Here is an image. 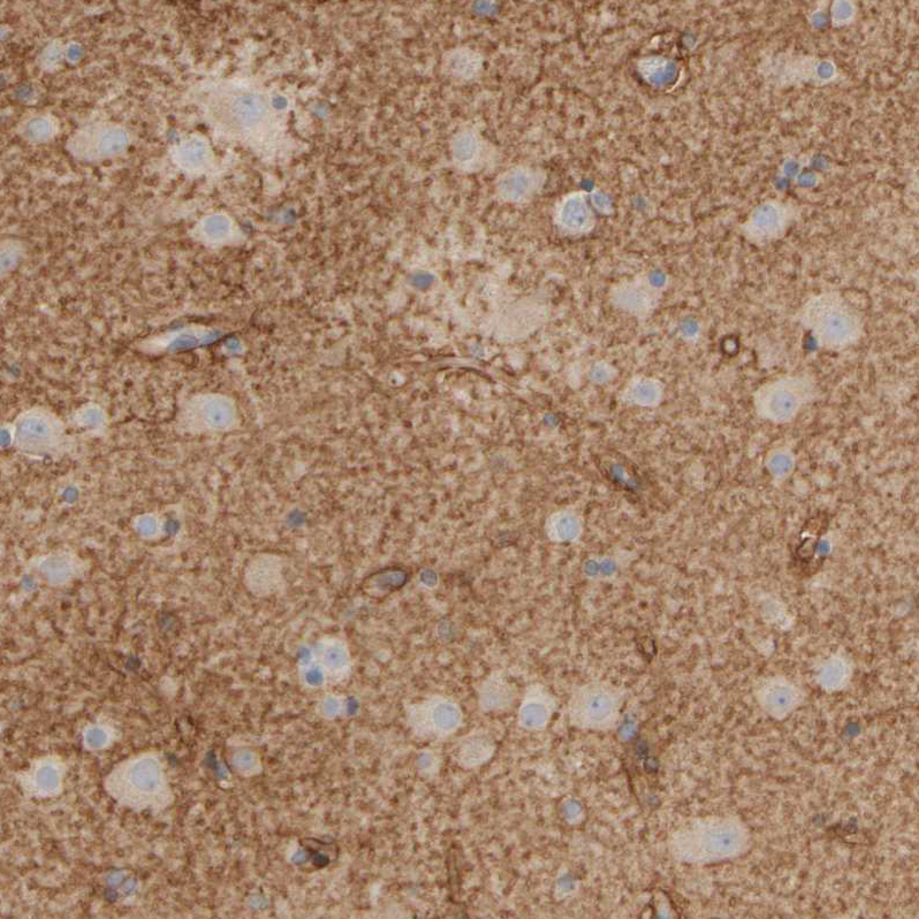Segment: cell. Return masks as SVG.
<instances>
[{"label":"cell","instance_id":"6da1fadb","mask_svg":"<svg viewBox=\"0 0 919 919\" xmlns=\"http://www.w3.org/2000/svg\"><path fill=\"white\" fill-rule=\"evenodd\" d=\"M802 323L823 348L838 350L855 345L863 333L856 309L842 296L822 295L804 306Z\"/></svg>","mask_w":919,"mask_h":919},{"label":"cell","instance_id":"7a4b0ae2","mask_svg":"<svg viewBox=\"0 0 919 919\" xmlns=\"http://www.w3.org/2000/svg\"><path fill=\"white\" fill-rule=\"evenodd\" d=\"M815 396V387L800 376L783 377L764 385L754 395L758 415L774 422L794 419Z\"/></svg>","mask_w":919,"mask_h":919},{"label":"cell","instance_id":"3957f363","mask_svg":"<svg viewBox=\"0 0 919 919\" xmlns=\"http://www.w3.org/2000/svg\"><path fill=\"white\" fill-rule=\"evenodd\" d=\"M127 143V134L121 128H93L76 139L73 150L81 157H109L123 151Z\"/></svg>","mask_w":919,"mask_h":919},{"label":"cell","instance_id":"277c9868","mask_svg":"<svg viewBox=\"0 0 919 919\" xmlns=\"http://www.w3.org/2000/svg\"><path fill=\"white\" fill-rule=\"evenodd\" d=\"M314 661L318 673L333 681L341 680L348 673L350 655L348 647L337 636L320 639L314 647Z\"/></svg>","mask_w":919,"mask_h":919},{"label":"cell","instance_id":"5b68a950","mask_svg":"<svg viewBox=\"0 0 919 919\" xmlns=\"http://www.w3.org/2000/svg\"><path fill=\"white\" fill-rule=\"evenodd\" d=\"M540 185L539 172L528 167H515L506 172L499 180V196L510 203H522L535 195Z\"/></svg>","mask_w":919,"mask_h":919},{"label":"cell","instance_id":"8992f818","mask_svg":"<svg viewBox=\"0 0 919 919\" xmlns=\"http://www.w3.org/2000/svg\"><path fill=\"white\" fill-rule=\"evenodd\" d=\"M559 221L571 232H586L593 226L594 216L581 194H574L563 202L559 211Z\"/></svg>","mask_w":919,"mask_h":919},{"label":"cell","instance_id":"52a82bcc","mask_svg":"<svg viewBox=\"0 0 919 919\" xmlns=\"http://www.w3.org/2000/svg\"><path fill=\"white\" fill-rule=\"evenodd\" d=\"M582 532V521L578 515L571 510H560L552 514L547 522L548 539L558 543L578 540Z\"/></svg>","mask_w":919,"mask_h":919},{"label":"cell","instance_id":"ba28073f","mask_svg":"<svg viewBox=\"0 0 919 919\" xmlns=\"http://www.w3.org/2000/svg\"><path fill=\"white\" fill-rule=\"evenodd\" d=\"M209 155L208 146L203 140L193 137L182 143L178 151L179 162L186 169L196 170L203 166Z\"/></svg>","mask_w":919,"mask_h":919},{"label":"cell","instance_id":"9c48e42d","mask_svg":"<svg viewBox=\"0 0 919 919\" xmlns=\"http://www.w3.org/2000/svg\"><path fill=\"white\" fill-rule=\"evenodd\" d=\"M261 105L253 95H239L230 104V114L239 124L249 125L261 114Z\"/></svg>","mask_w":919,"mask_h":919},{"label":"cell","instance_id":"30bf717a","mask_svg":"<svg viewBox=\"0 0 919 919\" xmlns=\"http://www.w3.org/2000/svg\"><path fill=\"white\" fill-rule=\"evenodd\" d=\"M52 124L51 121L44 119V118H38V119L33 120L27 128V133L30 139L34 141H45L49 139V136L52 134Z\"/></svg>","mask_w":919,"mask_h":919},{"label":"cell","instance_id":"8fae6325","mask_svg":"<svg viewBox=\"0 0 919 919\" xmlns=\"http://www.w3.org/2000/svg\"><path fill=\"white\" fill-rule=\"evenodd\" d=\"M456 149V154L460 158L469 160L474 157L476 152L479 151V143L471 135H463L459 142H457Z\"/></svg>","mask_w":919,"mask_h":919},{"label":"cell","instance_id":"7c38bea8","mask_svg":"<svg viewBox=\"0 0 919 919\" xmlns=\"http://www.w3.org/2000/svg\"><path fill=\"white\" fill-rule=\"evenodd\" d=\"M226 220H225L223 217L219 216L211 217V218L207 221V225H205V228H207L209 234L213 235L224 234V232L226 231Z\"/></svg>","mask_w":919,"mask_h":919}]
</instances>
